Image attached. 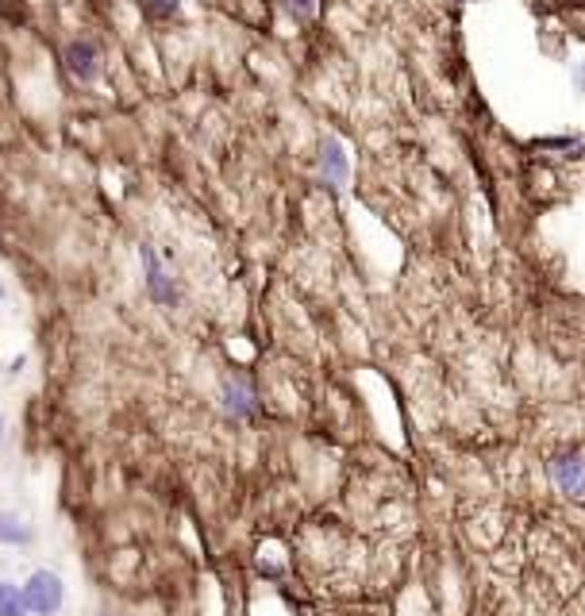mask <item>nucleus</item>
Masks as SVG:
<instances>
[{
	"label": "nucleus",
	"mask_w": 585,
	"mask_h": 616,
	"mask_svg": "<svg viewBox=\"0 0 585 616\" xmlns=\"http://www.w3.org/2000/svg\"><path fill=\"white\" fill-rule=\"evenodd\" d=\"M143 263H146V289H151V297H154L158 304H174V301H177V289H174V282H170V273L162 270V263H158L151 251H143Z\"/></svg>",
	"instance_id": "nucleus-4"
},
{
	"label": "nucleus",
	"mask_w": 585,
	"mask_h": 616,
	"mask_svg": "<svg viewBox=\"0 0 585 616\" xmlns=\"http://www.w3.org/2000/svg\"><path fill=\"white\" fill-rule=\"evenodd\" d=\"M227 397H232V401H227V409H232V412H251V393H247V389L227 385Z\"/></svg>",
	"instance_id": "nucleus-7"
},
{
	"label": "nucleus",
	"mask_w": 585,
	"mask_h": 616,
	"mask_svg": "<svg viewBox=\"0 0 585 616\" xmlns=\"http://www.w3.org/2000/svg\"><path fill=\"white\" fill-rule=\"evenodd\" d=\"M24 601L31 612H39V616H51L62 609V578L51 574V571H35L27 578V586H24Z\"/></svg>",
	"instance_id": "nucleus-1"
},
{
	"label": "nucleus",
	"mask_w": 585,
	"mask_h": 616,
	"mask_svg": "<svg viewBox=\"0 0 585 616\" xmlns=\"http://www.w3.org/2000/svg\"><path fill=\"white\" fill-rule=\"evenodd\" d=\"M550 474H555L559 490L570 497H585V459L581 455H562L550 462Z\"/></svg>",
	"instance_id": "nucleus-2"
},
{
	"label": "nucleus",
	"mask_w": 585,
	"mask_h": 616,
	"mask_svg": "<svg viewBox=\"0 0 585 616\" xmlns=\"http://www.w3.org/2000/svg\"><path fill=\"white\" fill-rule=\"evenodd\" d=\"M146 15H158V20H166V15L177 12V0H143Z\"/></svg>",
	"instance_id": "nucleus-8"
},
{
	"label": "nucleus",
	"mask_w": 585,
	"mask_h": 616,
	"mask_svg": "<svg viewBox=\"0 0 585 616\" xmlns=\"http://www.w3.org/2000/svg\"><path fill=\"white\" fill-rule=\"evenodd\" d=\"M459 5H466V0H459Z\"/></svg>",
	"instance_id": "nucleus-10"
},
{
	"label": "nucleus",
	"mask_w": 585,
	"mask_h": 616,
	"mask_svg": "<svg viewBox=\"0 0 585 616\" xmlns=\"http://www.w3.org/2000/svg\"><path fill=\"white\" fill-rule=\"evenodd\" d=\"M27 612V601H24V590L8 586V581H0V616H24Z\"/></svg>",
	"instance_id": "nucleus-6"
},
{
	"label": "nucleus",
	"mask_w": 585,
	"mask_h": 616,
	"mask_svg": "<svg viewBox=\"0 0 585 616\" xmlns=\"http://www.w3.org/2000/svg\"><path fill=\"white\" fill-rule=\"evenodd\" d=\"M289 8L297 12V20H308V15H316V0H289Z\"/></svg>",
	"instance_id": "nucleus-9"
},
{
	"label": "nucleus",
	"mask_w": 585,
	"mask_h": 616,
	"mask_svg": "<svg viewBox=\"0 0 585 616\" xmlns=\"http://www.w3.org/2000/svg\"><path fill=\"white\" fill-rule=\"evenodd\" d=\"M320 174H323V182L328 185H343L347 182V151H343V143L339 139H323V147H320Z\"/></svg>",
	"instance_id": "nucleus-3"
},
{
	"label": "nucleus",
	"mask_w": 585,
	"mask_h": 616,
	"mask_svg": "<svg viewBox=\"0 0 585 616\" xmlns=\"http://www.w3.org/2000/svg\"><path fill=\"white\" fill-rule=\"evenodd\" d=\"M66 62H70V70L77 74V77H96V62H101V55H96V43H89V39H77V43H70L66 46Z\"/></svg>",
	"instance_id": "nucleus-5"
}]
</instances>
